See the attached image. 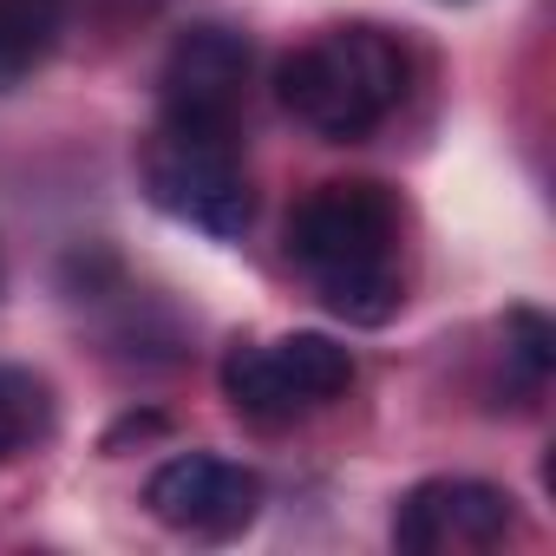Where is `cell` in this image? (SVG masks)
I'll use <instances>...</instances> for the list:
<instances>
[{"label":"cell","mask_w":556,"mask_h":556,"mask_svg":"<svg viewBox=\"0 0 556 556\" xmlns=\"http://www.w3.org/2000/svg\"><path fill=\"white\" fill-rule=\"evenodd\" d=\"M510 354H517V367H523V380L530 387H543V374H549V321L543 315H530V308H517L510 315Z\"/></svg>","instance_id":"30bf717a"},{"label":"cell","mask_w":556,"mask_h":556,"mask_svg":"<svg viewBox=\"0 0 556 556\" xmlns=\"http://www.w3.org/2000/svg\"><path fill=\"white\" fill-rule=\"evenodd\" d=\"M242 86H249V40L229 27H190L157 73V105H164L157 125L236 131Z\"/></svg>","instance_id":"52a82bcc"},{"label":"cell","mask_w":556,"mask_h":556,"mask_svg":"<svg viewBox=\"0 0 556 556\" xmlns=\"http://www.w3.org/2000/svg\"><path fill=\"white\" fill-rule=\"evenodd\" d=\"M60 47V0H0V92L27 86Z\"/></svg>","instance_id":"ba28073f"},{"label":"cell","mask_w":556,"mask_h":556,"mask_svg":"<svg viewBox=\"0 0 556 556\" xmlns=\"http://www.w3.org/2000/svg\"><path fill=\"white\" fill-rule=\"evenodd\" d=\"M275 92L308 131L348 144L367 138L406 99V53L380 27H328L282 60Z\"/></svg>","instance_id":"7a4b0ae2"},{"label":"cell","mask_w":556,"mask_h":556,"mask_svg":"<svg viewBox=\"0 0 556 556\" xmlns=\"http://www.w3.org/2000/svg\"><path fill=\"white\" fill-rule=\"evenodd\" d=\"M289 255L302 262L315 295L354 328H387L406 302V289H400V203L387 184H367V177L321 184L289 216Z\"/></svg>","instance_id":"6da1fadb"},{"label":"cell","mask_w":556,"mask_h":556,"mask_svg":"<svg viewBox=\"0 0 556 556\" xmlns=\"http://www.w3.org/2000/svg\"><path fill=\"white\" fill-rule=\"evenodd\" d=\"M354 387V354L334 334H282V341H236L223 354V400L275 432L321 406H334Z\"/></svg>","instance_id":"3957f363"},{"label":"cell","mask_w":556,"mask_h":556,"mask_svg":"<svg viewBox=\"0 0 556 556\" xmlns=\"http://www.w3.org/2000/svg\"><path fill=\"white\" fill-rule=\"evenodd\" d=\"M144 504L164 530L177 536H203V543H229L255 523L262 510V478L223 452H177L151 471Z\"/></svg>","instance_id":"5b68a950"},{"label":"cell","mask_w":556,"mask_h":556,"mask_svg":"<svg viewBox=\"0 0 556 556\" xmlns=\"http://www.w3.org/2000/svg\"><path fill=\"white\" fill-rule=\"evenodd\" d=\"M510 530H517V497L484 478H426L393 510V543L406 556L497 549Z\"/></svg>","instance_id":"8992f818"},{"label":"cell","mask_w":556,"mask_h":556,"mask_svg":"<svg viewBox=\"0 0 556 556\" xmlns=\"http://www.w3.org/2000/svg\"><path fill=\"white\" fill-rule=\"evenodd\" d=\"M144 197L184 223L203 229L216 242L249 229V170L236 151V131H184V125H157V138L144 144Z\"/></svg>","instance_id":"277c9868"},{"label":"cell","mask_w":556,"mask_h":556,"mask_svg":"<svg viewBox=\"0 0 556 556\" xmlns=\"http://www.w3.org/2000/svg\"><path fill=\"white\" fill-rule=\"evenodd\" d=\"M47 426H53L47 380H34L27 367H0V465H14L34 439H47Z\"/></svg>","instance_id":"9c48e42d"}]
</instances>
